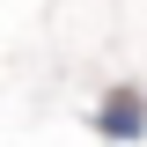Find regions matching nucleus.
I'll list each match as a JSON object with an SVG mask.
<instances>
[{
    "mask_svg": "<svg viewBox=\"0 0 147 147\" xmlns=\"http://www.w3.org/2000/svg\"><path fill=\"white\" fill-rule=\"evenodd\" d=\"M96 132H103V140H140V132H147V103L132 88H118L103 110H96Z\"/></svg>",
    "mask_w": 147,
    "mask_h": 147,
    "instance_id": "1",
    "label": "nucleus"
}]
</instances>
